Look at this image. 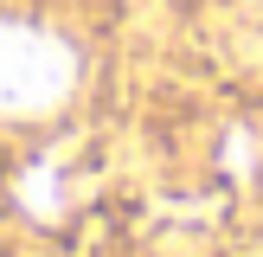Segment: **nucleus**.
<instances>
[{
    "label": "nucleus",
    "instance_id": "f257e3e1",
    "mask_svg": "<svg viewBox=\"0 0 263 257\" xmlns=\"http://www.w3.org/2000/svg\"><path fill=\"white\" fill-rule=\"evenodd\" d=\"M71 84L77 58L64 39L0 20V116H45L71 97Z\"/></svg>",
    "mask_w": 263,
    "mask_h": 257
}]
</instances>
